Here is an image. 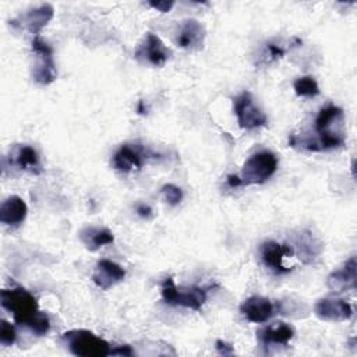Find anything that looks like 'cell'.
I'll list each match as a JSON object with an SVG mask.
<instances>
[{"label": "cell", "instance_id": "obj_15", "mask_svg": "<svg viewBox=\"0 0 357 357\" xmlns=\"http://www.w3.org/2000/svg\"><path fill=\"white\" fill-rule=\"evenodd\" d=\"M257 335L264 346H272V344L284 346L293 339L294 328L283 321H276L271 325L261 328L257 332Z\"/></svg>", "mask_w": 357, "mask_h": 357}, {"label": "cell", "instance_id": "obj_7", "mask_svg": "<svg viewBox=\"0 0 357 357\" xmlns=\"http://www.w3.org/2000/svg\"><path fill=\"white\" fill-rule=\"evenodd\" d=\"M170 54V49L162 42L158 35L152 32H148L145 35V38L135 50V57L138 60L146 61L155 67H162L167 61Z\"/></svg>", "mask_w": 357, "mask_h": 357}, {"label": "cell", "instance_id": "obj_30", "mask_svg": "<svg viewBox=\"0 0 357 357\" xmlns=\"http://www.w3.org/2000/svg\"><path fill=\"white\" fill-rule=\"evenodd\" d=\"M226 181H227V185H229L230 188H237V187L243 185L241 178H240V176H237V174H229L227 178H226Z\"/></svg>", "mask_w": 357, "mask_h": 357}, {"label": "cell", "instance_id": "obj_2", "mask_svg": "<svg viewBox=\"0 0 357 357\" xmlns=\"http://www.w3.org/2000/svg\"><path fill=\"white\" fill-rule=\"evenodd\" d=\"M60 340L70 353L78 357H103L110 356V344L86 329H71L61 333Z\"/></svg>", "mask_w": 357, "mask_h": 357}, {"label": "cell", "instance_id": "obj_5", "mask_svg": "<svg viewBox=\"0 0 357 357\" xmlns=\"http://www.w3.org/2000/svg\"><path fill=\"white\" fill-rule=\"evenodd\" d=\"M32 52L36 57L32 70L33 81L40 85L52 84L57 77V70L53 60V49L40 36H33Z\"/></svg>", "mask_w": 357, "mask_h": 357}, {"label": "cell", "instance_id": "obj_20", "mask_svg": "<svg viewBox=\"0 0 357 357\" xmlns=\"http://www.w3.org/2000/svg\"><path fill=\"white\" fill-rule=\"evenodd\" d=\"M13 163L21 170H26L35 174H39L42 172L38 152L29 145H21L15 149Z\"/></svg>", "mask_w": 357, "mask_h": 357}, {"label": "cell", "instance_id": "obj_18", "mask_svg": "<svg viewBox=\"0 0 357 357\" xmlns=\"http://www.w3.org/2000/svg\"><path fill=\"white\" fill-rule=\"evenodd\" d=\"M79 238L82 244L89 251H96L106 244H112L114 241L113 233L106 227L98 226H86L79 231Z\"/></svg>", "mask_w": 357, "mask_h": 357}, {"label": "cell", "instance_id": "obj_19", "mask_svg": "<svg viewBox=\"0 0 357 357\" xmlns=\"http://www.w3.org/2000/svg\"><path fill=\"white\" fill-rule=\"evenodd\" d=\"M343 120V110L339 106L335 105H328L325 107H322L314 121V128L315 132L318 135L322 134H328V132H337V131H332L331 127L335 123H340Z\"/></svg>", "mask_w": 357, "mask_h": 357}, {"label": "cell", "instance_id": "obj_12", "mask_svg": "<svg viewBox=\"0 0 357 357\" xmlns=\"http://www.w3.org/2000/svg\"><path fill=\"white\" fill-rule=\"evenodd\" d=\"M240 312L254 324H264L275 314L272 301L262 296H252L244 300L240 305Z\"/></svg>", "mask_w": 357, "mask_h": 357}, {"label": "cell", "instance_id": "obj_31", "mask_svg": "<svg viewBox=\"0 0 357 357\" xmlns=\"http://www.w3.org/2000/svg\"><path fill=\"white\" fill-rule=\"evenodd\" d=\"M137 112H138L139 114H146V106H145L144 100H139V102H138V107H137Z\"/></svg>", "mask_w": 357, "mask_h": 357}, {"label": "cell", "instance_id": "obj_13", "mask_svg": "<svg viewBox=\"0 0 357 357\" xmlns=\"http://www.w3.org/2000/svg\"><path fill=\"white\" fill-rule=\"evenodd\" d=\"M356 257L347 259L343 266L331 272L326 278V286L335 293H343L346 290L356 289Z\"/></svg>", "mask_w": 357, "mask_h": 357}, {"label": "cell", "instance_id": "obj_14", "mask_svg": "<svg viewBox=\"0 0 357 357\" xmlns=\"http://www.w3.org/2000/svg\"><path fill=\"white\" fill-rule=\"evenodd\" d=\"M205 29L194 18L184 20L178 28L176 42L180 47L187 50H199L204 46Z\"/></svg>", "mask_w": 357, "mask_h": 357}, {"label": "cell", "instance_id": "obj_3", "mask_svg": "<svg viewBox=\"0 0 357 357\" xmlns=\"http://www.w3.org/2000/svg\"><path fill=\"white\" fill-rule=\"evenodd\" d=\"M208 289L204 286H191V287H177L172 276L165 278L160 286L162 298L166 304L180 305L199 311L208 297Z\"/></svg>", "mask_w": 357, "mask_h": 357}, {"label": "cell", "instance_id": "obj_27", "mask_svg": "<svg viewBox=\"0 0 357 357\" xmlns=\"http://www.w3.org/2000/svg\"><path fill=\"white\" fill-rule=\"evenodd\" d=\"M215 346H216V350H218V353L219 354H223V356H230V354H233V346L231 344H229V343H226L225 340H216V343H215Z\"/></svg>", "mask_w": 357, "mask_h": 357}, {"label": "cell", "instance_id": "obj_16", "mask_svg": "<svg viewBox=\"0 0 357 357\" xmlns=\"http://www.w3.org/2000/svg\"><path fill=\"white\" fill-rule=\"evenodd\" d=\"M28 206L25 201L18 195H10L1 202L0 222L7 226H18L26 218Z\"/></svg>", "mask_w": 357, "mask_h": 357}, {"label": "cell", "instance_id": "obj_11", "mask_svg": "<svg viewBox=\"0 0 357 357\" xmlns=\"http://www.w3.org/2000/svg\"><path fill=\"white\" fill-rule=\"evenodd\" d=\"M126 278V271L119 264L110 259H100L92 272V282L102 290H107Z\"/></svg>", "mask_w": 357, "mask_h": 357}, {"label": "cell", "instance_id": "obj_8", "mask_svg": "<svg viewBox=\"0 0 357 357\" xmlns=\"http://www.w3.org/2000/svg\"><path fill=\"white\" fill-rule=\"evenodd\" d=\"M314 314L322 321L342 322V321H347L351 318L353 308L343 298L325 297L315 303Z\"/></svg>", "mask_w": 357, "mask_h": 357}, {"label": "cell", "instance_id": "obj_4", "mask_svg": "<svg viewBox=\"0 0 357 357\" xmlns=\"http://www.w3.org/2000/svg\"><path fill=\"white\" fill-rule=\"evenodd\" d=\"M278 169V159L271 151H259L252 153L241 169L243 185L262 184L265 183Z\"/></svg>", "mask_w": 357, "mask_h": 357}, {"label": "cell", "instance_id": "obj_22", "mask_svg": "<svg viewBox=\"0 0 357 357\" xmlns=\"http://www.w3.org/2000/svg\"><path fill=\"white\" fill-rule=\"evenodd\" d=\"M293 88L298 96H305V98H314L321 92L318 82L311 75H304L297 78L293 82Z\"/></svg>", "mask_w": 357, "mask_h": 357}, {"label": "cell", "instance_id": "obj_10", "mask_svg": "<svg viewBox=\"0 0 357 357\" xmlns=\"http://www.w3.org/2000/svg\"><path fill=\"white\" fill-rule=\"evenodd\" d=\"M294 254V248L287 244H280L278 241L269 240L261 245V258L268 269L275 273H287L291 268L284 266V257H291Z\"/></svg>", "mask_w": 357, "mask_h": 357}, {"label": "cell", "instance_id": "obj_24", "mask_svg": "<svg viewBox=\"0 0 357 357\" xmlns=\"http://www.w3.org/2000/svg\"><path fill=\"white\" fill-rule=\"evenodd\" d=\"M17 339V333L14 326L7 322L6 319H1L0 322V343L3 346H13L15 343Z\"/></svg>", "mask_w": 357, "mask_h": 357}, {"label": "cell", "instance_id": "obj_1", "mask_svg": "<svg viewBox=\"0 0 357 357\" xmlns=\"http://www.w3.org/2000/svg\"><path fill=\"white\" fill-rule=\"evenodd\" d=\"M0 303L3 308L13 314L18 325L29 328L35 335L43 336L49 332V317L38 307L36 298L25 289H3L0 291Z\"/></svg>", "mask_w": 357, "mask_h": 357}, {"label": "cell", "instance_id": "obj_21", "mask_svg": "<svg viewBox=\"0 0 357 357\" xmlns=\"http://www.w3.org/2000/svg\"><path fill=\"white\" fill-rule=\"evenodd\" d=\"M296 245H297V251L300 254V259H303L305 264L312 262V259L319 255L321 248H322L321 243H318L314 238L312 233L308 230H304L297 236Z\"/></svg>", "mask_w": 357, "mask_h": 357}, {"label": "cell", "instance_id": "obj_6", "mask_svg": "<svg viewBox=\"0 0 357 357\" xmlns=\"http://www.w3.org/2000/svg\"><path fill=\"white\" fill-rule=\"evenodd\" d=\"M233 110L241 128L252 130L266 124V116L258 106H255L252 93L250 91H243L234 98Z\"/></svg>", "mask_w": 357, "mask_h": 357}, {"label": "cell", "instance_id": "obj_26", "mask_svg": "<svg viewBox=\"0 0 357 357\" xmlns=\"http://www.w3.org/2000/svg\"><path fill=\"white\" fill-rule=\"evenodd\" d=\"M148 6L152 7L153 10L156 11H160V13H169L172 10V7L174 6V1L172 0H159V1H148Z\"/></svg>", "mask_w": 357, "mask_h": 357}, {"label": "cell", "instance_id": "obj_28", "mask_svg": "<svg viewBox=\"0 0 357 357\" xmlns=\"http://www.w3.org/2000/svg\"><path fill=\"white\" fill-rule=\"evenodd\" d=\"M137 213L141 216V218H145V219H149L152 216V208L146 204H139L137 206Z\"/></svg>", "mask_w": 357, "mask_h": 357}, {"label": "cell", "instance_id": "obj_25", "mask_svg": "<svg viewBox=\"0 0 357 357\" xmlns=\"http://www.w3.org/2000/svg\"><path fill=\"white\" fill-rule=\"evenodd\" d=\"M284 53H286V50H284L282 46L275 45V43H272V42L266 43V53H265V54L268 56L269 60L280 59V57L284 56Z\"/></svg>", "mask_w": 357, "mask_h": 357}, {"label": "cell", "instance_id": "obj_23", "mask_svg": "<svg viewBox=\"0 0 357 357\" xmlns=\"http://www.w3.org/2000/svg\"><path fill=\"white\" fill-rule=\"evenodd\" d=\"M160 194H162L163 199L170 206L178 205L181 202V199H183V190L180 187H177L176 184H172V183H167V184L162 185Z\"/></svg>", "mask_w": 357, "mask_h": 357}, {"label": "cell", "instance_id": "obj_17", "mask_svg": "<svg viewBox=\"0 0 357 357\" xmlns=\"http://www.w3.org/2000/svg\"><path fill=\"white\" fill-rule=\"evenodd\" d=\"M54 8L52 4L45 3L36 8L29 10L26 14L21 17V25H24L29 33L33 36H39V32L47 25V22L53 18Z\"/></svg>", "mask_w": 357, "mask_h": 357}, {"label": "cell", "instance_id": "obj_9", "mask_svg": "<svg viewBox=\"0 0 357 357\" xmlns=\"http://www.w3.org/2000/svg\"><path fill=\"white\" fill-rule=\"evenodd\" d=\"M146 149L137 142L123 144L113 155V166L124 173L139 170L146 159Z\"/></svg>", "mask_w": 357, "mask_h": 357}, {"label": "cell", "instance_id": "obj_29", "mask_svg": "<svg viewBox=\"0 0 357 357\" xmlns=\"http://www.w3.org/2000/svg\"><path fill=\"white\" fill-rule=\"evenodd\" d=\"M134 351L131 350L130 346H117L114 349H112V353L110 354H119V356H131Z\"/></svg>", "mask_w": 357, "mask_h": 357}]
</instances>
